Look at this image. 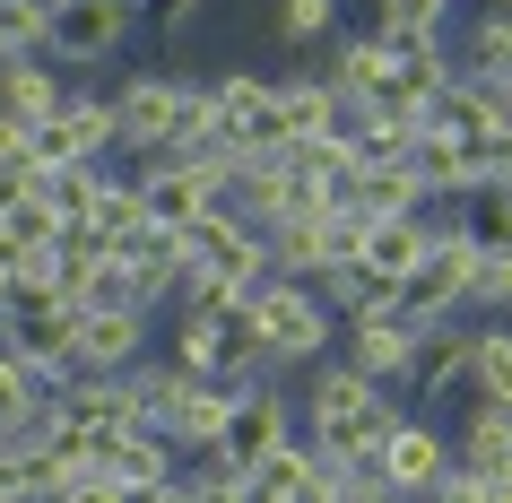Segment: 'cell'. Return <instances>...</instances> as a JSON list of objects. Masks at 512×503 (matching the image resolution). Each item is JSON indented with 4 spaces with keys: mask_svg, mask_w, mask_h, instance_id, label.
Wrapping results in <instances>:
<instances>
[{
    "mask_svg": "<svg viewBox=\"0 0 512 503\" xmlns=\"http://www.w3.org/2000/svg\"><path fill=\"white\" fill-rule=\"evenodd\" d=\"M452 391H478V330L469 321H434L426 347H417V373H408V399L434 417Z\"/></svg>",
    "mask_w": 512,
    "mask_h": 503,
    "instance_id": "13",
    "label": "cell"
},
{
    "mask_svg": "<svg viewBox=\"0 0 512 503\" xmlns=\"http://www.w3.org/2000/svg\"><path fill=\"white\" fill-rule=\"evenodd\" d=\"M322 70H330V87H339L348 105H382V96L400 87V53H391V35H382V27L339 35V44L322 53Z\"/></svg>",
    "mask_w": 512,
    "mask_h": 503,
    "instance_id": "14",
    "label": "cell"
},
{
    "mask_svg": "<svg viewBox=\"0 0 512 503\" xmlns=\"http://www.w3.org/2000/svg\"><path fill=\"white\" fill-rule=\"evenodd\" d=\"M209 113V79H183V70H131L113 87V122H122V157H165L174 139Z\"/></svg>",
    "mask_w": 512,
    "mask_h": 503,
    "instance_id": "3",
    "label": "cell"
},
{
    "mask_svg": "<svg viewBox=\"0 0 512 503\" xmlns=\"http://www.w3.org/2000/svg\"><path fill=\"white\" fill-rule=\"evenodd\" d=\"M374 460H382V477H391V495H400V503H426L434 486H443V477L460 469V443L426 417V408H400V425L382 434V451H374Z\"/></svg>",
    "mask_w": 512,
    "mask_h": 503,
    "instance_id": "7",
    "label": "cell"
},
{
    "mask_svg": "<svg viewBox=\"0 0 512 503\" xmlns=\"http://www.w3.org/2000/svg\"><path fill=\"white\" fill-rule=\"evenodd\" d=\"M486 191H512V122L495 131V183H486Z\"/></svg>",
    "mask_w": 512,
    "mask_h": 503,
    "instance_id": "41",
    "label": "cell"
},
{
    "mask_svg": "<svg viewBox=\"0 0 512 503\" xmlns=\"http://www.w3.org/2000/svg\"><path fill=\"white\" fill-rule=\"evenodd\" d=\"M322 217H330V209H322ZM322 217H287V226L270 235V269H278V278H322V269H330Z\"/></svg>",
    "mask_w": 512,
    "mask_h": 503,
    "instance_id": "28",
    "label": "cell"
},
{
    "mask_svg": "<svg viewBox=\"0 0 512 503\" xmlns=\"http://www.w3.org/2000/svg\"><path fill=\"white\" fill-rule=\"evenodd\" d=\"M348 209L356 217H434V191L417 183V165H365L356 174V191H348Z\"/></svg>",
    "mask_w": 512,
    "mask_h": 503,
    "instance_id": "22",
    "label": "cell"
},
{
    "mask_svg": "<svg viewBox=\"0 0 512 503\" xmlns=\"http://www.w3.org/2000/svg\"><path fill=\"white\" fill-rule=\"evenodd\" d=\"M243 382H183V408H174V443L191 451H226V425H235Z\"/></svg>",
    "mask_w": 512,
    "mask_h": 503,
    "instance_id": "20",
    "label": "cell"
},
{
    "mask_svg": "<svg viewBox=\"0 0 512 503\" xmlns=\"http://www.w3.org/2000/svg\"><path fill=\"white\" fill-rule=\"evenodd\" d=\"M460 235L478 243V252H512V191H478V200H460Z\"/></svg>",
    "mask_w": 512,
    "mask_h": 503,
    "instance_id": "32",
    "label": "cell"
},
{
    "mask_svg": "<svg viewBox=\"0 0 512 503\" xmlns=\"http://www.w3.org/2000/svg\"><path fill=\"white\" fill-rule=\"evenodd\" d=\"M330 503H400L382 460H330Z\"/></svg>",
    "mask_w": 512,
    "mask_h": 503,
    "instance_id": "34",
    "label": "cell"
},
{
    "mask_svg": "<svg viewBox=\"0 0 512 503\" xmlns=\"http://www.w3.org/2000/svg\"><path fill=\"white\" fill-rule=\"evenodd\" d=\"M304 434V399L287 391V373H261V382H243L235 399V425H226V460H243V469H261L270 451H287Z\"/></svg>",
    "mask_w": 512,
    "mask_h": 503,
    "instance_id": "9",
    "label": "cell"
},
{
    "mask_svg": "<svg viewBox=\"0 0 512 503\" xmlns=\"http://www.w3.org/2000/svg\"><path fill=\"white\" fill-rule=\"evenodd\" d=\"M148 321H157V313L87 304V321H79V365H87V373H131L139 356H157V347H148Z\"/></svg>",
    "mask_w": 512,
    "mask_h": 503,
    "instance_id": "16",
    "label": "cell"
},
{
    "mask_svg": "<svg viewBox=\"0 0 512 503\" xmlns=\"http://www.w3.org/2000/svg\"><path fill=\"white\" fill-rule=\"evenodd\" d=\"M44 417H53V382L0 347V434H27V425H44Z\"/></svg>",
    "mask_w": 512,
    "mask_h": 503,
    "instance_id": "26",
    "label": "cell"
},
{
    "mask_svg": "<svg viewBox=\"0 0 512 503\" xmlns=\"http://www.w3.org/2000/svg\"><path fill=\"white\" fill-rule=\"evenodd\" d=\"M339 9L348 0H278V44L287 53H330L339 44Z\"/></svg>",
    "mask_w": 512,
    "mask_h": 503,
    "instance_id": "30",
    "label": "cell"
},
{
    "mask_svg": "<svg viewBox=\"0 0 512 503\" xmlns=\"http://www.w3.org/2000/svg\"><path fill=\"white\" fill-rule=\"evenodd\" d=\"M313 287H322V304H330L339 321H356V313H382V304H400V278H391V269H374L365 252H356V261H330L322 278H313Z\"/></svg>",
    "mask_w": 512,
    "mask_h": 503,
    "instance_id": "23",
    "label": "cell"
},
{
    "mask_svg": "<svg viewBox=\"0 0 512 503\" xmlns=\"http://www.w3.org/2000/svg\"><path fill=\"white\" fill-rule=\"evenodd\" d=\"M460 469H478V477H512V408L504 399H478L469 391V408H460Z\"/></svg>",
    "mask_w": 512,
    "mask_h": 503,
    "instance_id": "19",
    "label": "cell"
},
{
    "mask_svg": "<svg viewBox=\"0 0 512 503\" xmlns=\"http://www.w3.org/2000/svg\"><path fill=\"white\" fill-rule=\"evenodd\" d=\"M0 503H35V477H27V451L0 443Z\"/></svg>",
    "mask_w": 512,
    "mask_h": 503,
    "instance_id": "38",
    "label": "cell"
},
{
    "mask_svg": "<svg viewBox=\"0 0 512 503\" xmlns=\"http://www.w3.org/2000/svg\"><path fill=\"white\" fill-rule=\"evenodd\" d=\"M191 382H261V339H252V304L226 313H174V347H165Z\"/></svg>",
    "mask_w": 512,
    "mask_h": 503,
    "instance_id": "5",
    "label": "cell"
},
{
    "mask_svg": "<svg viewBox=\"0 0 512 503\" xmlns=\"http://www.w3.org/2000/svg\"><path fill=\"white\" fill-rule=\"evenodd\" d=\"M478 399H504V408H512V330H504V321H486V330H478Z\"/></svg>",
    "mask_w": 512,
    "mask_h": 503,
    "instance_id": "33",
    "label": "cell"
},
{
    "mask_svg": "<svg viewBox=\"0 0 512 503\" xmlns=\"http://www.w3.org/2000/svg\"><path fill=\"white\" fill-rule=\"evenodd\" d=\"M148 226H157V217H148V191H139V174H113L105 200H96V217H87V235H96L113 261H122V252H131Z\"/></svg>",
    "mask_w": 512,
    "mask_h": 503,
    "instance_id": "25",
    "label": "cell"
},
{
    "mask_svg": "<svg viewBox=\"0 0 512 503\" xmlns=\"http://www.w3.org/2000/svg\"><path fill=\"white\" fill-rule=\"evenodd\" d=\"M70 105V70L53 53H27V61H0V113H18L27 131H44L53 113Z\"/></svg>",
    "mask_w": 512,
    "mask_h": 503,
    "instance_id": "18",
    "label": "cell"
},
{
    "mask_svg": "<svg viewBox=\"0 0 512 503\" xmlns=\"http://www.w3.org/2000/svg\"><path fill=\"white\" fill-rule=\"evenodd\" d=\"M0 295H9V287H0Z\"/></svg>",
    "mask_w": 512,
    "mask_h": 503,
    "instance_id": "45",
    "label": "cell"
},
{
    "mask_svg": "<svg viewBox=\"0 0 512 503\" xmlns=\"http://www.w3.org/2000/svg\"><path fill=\"white\" fill-rule=\"evenodd\" d=\"M322 477H330L322 443H313V434H296L287 451H270V460L252 469V486H243V503H296V495H313Z\"/></svg>",
    "mask_w": 512,
    "mask_h": 503,
    "instance_id": "21",
    "label": "cell"
},
{
    "mask_svg": "<svg viewBox=\"0 0 512 503\" xmlns=\"http://www.w3.org/2000/svg\"><path fill=\"white\" fill-rule=\"evenodd\" d=\"M417 347H426V321H408L400 304L339 321V356H348L356 373H374L382 391H408V373H417Z\"/></svg>",
    "mask_w": 512,
    "mask_h": 503,
    "instance_id": "10",
    "label": "cell"
},
{
    "mask_svg": "<svg viewBox=\"0 0 512 503\" xmlns=\"http://www.w3.org/2000/svg\"><path fill=\"white\" fill-rule=\"evenodd\" d=\"M469 313H512V252H478V278H469Z\"/></svg>",
    "mask_w": 512,
    "mask_h": 503,
    "instance_id": "35",
    "label": "cell"
},
{
    "mask_svg": "<svg viewBox=\"0 0 512 503\" xmlns=\"http://www.w3.org/2000/svg\"><path fill=\"white\" fill-rule=\"evenodd\" d=\"M18 174H35V131L18 113H0V191L18 183Z\"/></svg>",
    "mask_w": 512,
    "mask_h": 503,
    "instance_id": "36",
    "label": "cell"
},
{
    "mask_svg": "<svg viewBox=\"0 0 512 503\" xmlns=\"http://www.w3.org/2000/svg\"><path fill=\"white\" fill-rule=\"evenodd\" d=\"M304 434L322 443V460H374L382 434L400 425V399L382 391L374 373H356L348 356H322V365H304Z\"/></svg>",
    "mask_w": 512,
    "mask_h": 503,
    "instance_id": "1",
    "label": "cell"
},
{
    "mask_svg": "<svg viewBox=\"0 0 512 503\" xmlns=\"http://www.w3.org/2000/svg\"><path fill=\"white\" fill-rule=\"evenodd\" d=\"M252 339H261V365L270 373H304L322 356H339V313L322 304L313 278H270L252 295Z\"/></svg>",
    "mask_w": 512,
    "mask_h": 503,
    "instance_id": "2",
    "label": "cell"
},
{
    "mask_svg": "<svg viewBox=\"0 0 512 503\" xmlns=\"http://www.w3.org/2000/svg\"><path fill=\"white\" fill-rule=\"evenodd\" d=\"M278 113H287V131L304 139H330L339 131V113H348V96L330 87V70H296V79H278Z\"/></svg>",
    "mask_w": 512,
    "mask_h": 503,
    "instance_id": "24",
    "label": "cell"
},
{
    "mask_svg": "<svg viewBox=\"0 0 512 503\" xmlns=\"http://www.w3.org/2000/svg\"><path fill=\"white\" fill-rule=\"evenodd\" d=\"M460 70L512 87V9H478V18H469V35H460Z\"/></svg>",
    "mask_w": 512,
    "mask_h": 503,
    "instance_id": "27",
    "label": "cell"
},
{
    "mask_svg": "<svg viewBox=\"0 0 512 503\" xmlns=\"http://www.w3.org/2000/svg\"><path fill=\"white\" fill-rule=\"evenodd\" d=\"M426 9H443V18H460V0H426Z\"/></svg>",
    "mask_w": 512,
    "mask_h": 503,
    "instance_id": "43",
    "label": "cell"
},
{
    "mask_svg": "<svg viewBox=\"0 0 512 503\" xmlns=\"http://www.w3.org/2000/svg\"><path fill=\"white\" fill-rule=\"evenodd\" d=\"M200 9H209V0H148V18H157L165 44H183V35L200 27Z\"/></svg>",
    "mask_w": 512,
    "mask_h": 503,
    "instance_id": "37",
    "label": "cell"
},
{
    "mask_svg": "<svg viewBox=\"0 0 512 503\" xmlns=\"http://www.w3.org/2000/svg\"><path fill=\"white\" fill-rule=\"evenodd\" d=\"M53 417L61 425H96V434H122V425H139V408H131V382H122V373L70 365L53 382Z\"/></svg>",
    "mask_w": 512,
    "mask_h": 503,
    "instance_id": "15",
    "label": "cell"
},
{
    "mask_svg": "<svg viewBox=\"0 0 512 503\" xmlns=\"http://www.w3.org/2000/svg\"><path fill=\"white\" fill-rule=\"evenodd\" d=\"M139 191H148V217L157 226H200L209 209H226V174H209V165H183V157H148L139 165Z\"/></svg>",
    "mask_w": 512,
    "mask_h": 503,
    "instance_id": "12",
    "label": "cell"
},
{
    "mask_svg": "<svg viewBox=\"0 0 512 503\" xmlns=\"http://www.w3.org/2000/svg\"><path fill=\"white\" fill-rule=\"evenodd\" d=\"M105 183H113V165H53V174H44V200H53L70 226H87L96 200H105Z\"/></svg>",
    "mask_w": 512,
    "mask_h": 503,
    "instance_id": "31",
    "label": "cell"
},
{
    "mask_svg": "<svg viewBox=\"0 0 512 503\" xmlns=\"http://www.w3.org/2000/svg\"><path fill=\"white\" fill-rule=\"evenodd\" d=\"M122 9H148V0H122Z\"/></svg>",
    "mask_w": 512,
    "mask_h": 503,
    "instance_id": "44",
    "label": "cell"
},
{
    "mask_svg": "<svg viewBox=\"0 0 512 503\" xmlns=\"http://www.w3.org/2000/svg\"><path fill=\"white\" fill-rule=\"evenodd\" d=\"M426 503H486V477H478V469H452V477H443V486H434Z\"/></svg>",
    "mask_w": 512,
    "mask_h": 503,
    "instance_id": "40",
    "label": "cell"
},
{
    "mask_svg": "<svg viewBox=\"0 0 512 503\" xmlns=\"http://www.w3.org/2000/svg\"><path fill=\"white\" fill-rule=\"evenodd\" d=\"M469 278H478V243L460 235V217H434V243L417 252V269L400 278V313L408 321H460L469 313Z\"/></svg>",
    "mask_w": 512,
    "mask_h": 503,
    "instance_id": "6",
    "label": "cell"
},
{
    "mask_svg": "<svg viewBox=\"0 0 512 503\" xmlns=\"http://www.w3.org/2000/svg\"><path fill=\"white\" fill-rule=\"evenodd\" d=\"M486 503H512V477H486Z\"/></svg>",
    "mask_w": 512,
    "mask_h": 503,
    "instance_id": "42",
    "label": "cell"
},
{
    "mask_svg": "<svg viewBox=\"0 0 512 503\" xmlns=\"http://www.w3.org/2000/svg\"><path fill=\"white\" fill-rule=\"evenodd\" d=\"M61 503H139V495H131V486H122L113 469H96V477H79V486H70Z\"/></svg>",
    "mask_w": 512,
    "mask_h": 503,
    "instance_id": "39",
    "label": "cell"
},
{
    "mask_svg": "<svg viewBox=\"0 0 512 503\" xmlns=\"http://www.w3.org/2000/svg\"><path fill=\"white\" fill-rule=\"evenodd\" d=\"M426 243H434V217H382V226H365V261L391 269V278H408Z\"/></svg>",
    "mask_w": 512,
    "mask_h": 503,
    "instance_id": "29",
    "label": "cell"
},
{
    "mask_svg": "<svg viewBox=\"0 0 512 503\" xmlns=\"http://www.w3.org/2000/svg\"><path fill=\"white\" fill-rule=\"evenodd\" d=\"M105 469L122 477L131 495H157V486L183 477V443L157 434V425H122V434H105Z\"/></svg>",
    "mask_w": 512,
    "mask_h": 503,
    "instance_id": "17",
    "label": "cell"
},
{
    "mask_svg": "<svg viewBox=\"0 0 512 503\" xmlns=\"http://www.w3.org/2000/svg\"><path fill=\"white\" fill-rule=\"evenodd\" d=\"M122 157V122H113V96L96 87H70V105L35 131V165L53 174V165H113Z\"/></svg>",
    "mask_w": 512,
    "mask_h": 503,
    "instance_id": "8",
    "label": "cell"
},
{
    "mask_svg": "<svg viewBox=\"0 0 512 503\" xmlns=\"http://www.w3.org/2000/svg\"><path fill=\"white\" fill-rule=\"evenodd\" d=\"M79 321H87V304L61 287H9L0 295V347L18 365H35L44 382H61L79 365Z\"/></svg>",
    "mask_w": 512,
    "mask_h": 503,
    "instance_id": "4",
    "label": "cell"
},
{
    "mask_svg": "<svg viewBox=\"0 0 512 503\" xmlns=\"http://www.w3.org/2000/svg\"><path fill=\"white\" fill-rule=\"evenodd\" d=\"M139 9L122 0H53V61L61 70H105L122 44H131Z\"/></svg>",
    "mask_w": 512,
    "mask_h": 503,
    "instance_id": "11",
    "label": "cell"
}]
</instances>
